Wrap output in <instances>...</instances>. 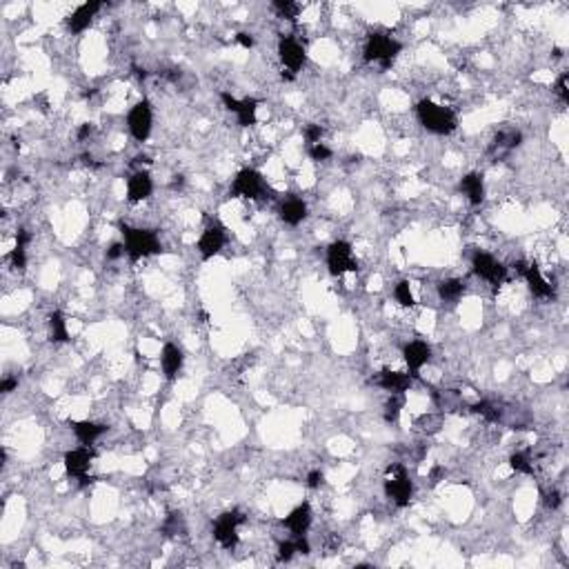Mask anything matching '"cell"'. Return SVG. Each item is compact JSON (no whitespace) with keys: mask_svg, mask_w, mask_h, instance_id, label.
Masks as SVG:
<instances>
[{"mask_svg":"<svg viewBox=\"0 0 569 569\" xmlns=\"http://www.w3.org/2000/svg\"><path fill=\"white\" fill-rule=\"evenodd\" d=\"M416 118L427 131H432L436 136H450L458 127L456 112L450 110V107H445V105H438L434 100H429V98H423L416 105Z\"/></svg>","mask_w":569,"mask_h":569,"instance_id":"2","label":"cell"},{"mask_svg":"<svg viewBox=\"0 0 569 569\" xmlns=\"http://www.w3.org/2000/svg\"><path fill=\"white\" fill-rule=\"evenodd\" d=\"M522 141V134L518 129H503L496 138L494 143H491V149H494L496 156H503V153H510L514 151Z\"/></svg>","mask_w":569,"mask_h":569,"instance_id":"24","label":"cell"},{"mask_svg":"<svg viewBox=\"0 0 569 569\" xmlns=\"http://www.w3.org/2000/svg\"><path fill=\"white\" fill-rule=\"evenodd\" d=\"M221 100H223V105L227 107V110H229V112H232V114H236V110H238V105H240V98L232 96V94H229V91H221Z\"/></svg>","mask_w":569,"mask_h":569,"instance_id":"40","label":"cell"},{"mask_svg":"<svg viewBox=\"0 0 569 569\" xmlns=\"http://www.w3.org/2000/svg\"><path fill=\"white\" fill-rule=\"evenodd\" d=\"M303 136H305L307 147H312L316 143H322V127L320 125H307L305 131H303Z\"/></svg>","mask_w":569,"mask_h":569,"instance_id":"36","label":"cell"},{"mask_svg":"<svg viewBox=\"0 0 569 569\" xmlns=\"http://www.w3.org/2000/svg\"><path fill=\"white\" fill-rule=\"evenodd\" d=\"M322 481H325V474H322L320 469H312L310 474H307V487L310 489H318L322 485Z\"/></svg>","mask_w":569,"mask_h":569,"instance_id":"39","label":"cell"},{"mask_svg":"<svg viewBox=\"0 0 569 569\" xmlns=\"http://www.w3.org/2000/svg\"><path fill=\"white\" fill-rule=\"evenodd\" d=\"M307 153H310V158H312V160L322 163V160H329L334 151H332L325 143H316V145H312V147H307Z\"/></svg>","mask_w":569,"mask_h":569,"instance_id":"34","label":"cell"},{"mask_svg":"<svg viewBox=\"0 0 569 569\" xmlns=\"http://www.w3.org/2000/svg\"><path fill=\"white\" fill-rule=\"evenodd\" d=\"M18 387V378H11V376H5L3 385H0V392L3 394H11V389Z\"/></svg>","mask_w":569,"mask_h":569,"instance_id":"43","label":"cell"},{"mask_svg":"<svg viewBox=\"0 0 569 569\" xmlns=\"http://www.w3.org/2000/svg\"><path fill=\"white\" fill-rule=\"evenodd\" d=\"M465 294V283L460 278H445L438 285V298L442 303H458Z\"/></svg>","mask_w":569,"mask_h":569,"instance_id":"26","label":"cell"},{"mask_svg":"<svg viewBox=\"0 0 569 569\" xmlns=\"http://www.w3.org/2000/svg\"><path fill=\"white\" fill-rule=\"evenodd\" d=\"M474 411L479 413V416H483L485 421L489 423H498L503 418V409L496 405V403H491V401H481V403H476L474 405Z\"/></svg>","mask_w":569,"mask_h":569,"instance_id":"30","label":"cell"},{"mask_svg":"<svg viewBox=\"0 0 569 569\" xmlns=\"http://www.w3.org/2000/svg\"><path fill=\"white\" fill-rule=\"evenodd\" d=\"M520 274H522V278H525L529 291H532L536 298H553V294H556V291H553V285L545 278L541 267H538L536 263L522 265L520 267Z\"/></svg>","mask_w":569,"mask_h":569,"instance_id":"15","label":"cell"},{"mask_svg":"<svg viewBox=\"0 0 569 569\" xmlns=\"http://www.w3.org/2000/svg\"><path fill=\"white\" fill-rule=\"evenodd\" d=\"M405 403H407V394H389L387 403L382 405V418H385V423H389V425L398 423Z\"/></svg>","mask_w":569,"mask_h":569,"instance_id":"28","label":"cell"},{"mask_svg":"<svg viewBox=\"0 0 569 569\" xmlns=\"http://www.w3.org/2000/svg\"><path fill=\"white\" fill-rule=\"evenodd\" d=\"M312 520H314L312 505L300 503L285 516L283 525L291 532V536H307V532H310V527H312Z\"/></svg>","mask_w":569,"mask_h":569,"instance_id":"16","label":"cell"},{"mask_svg":"<svg viewBox=\"0 0 569 569\" xmlns=\"http://www.w3.org/2000/svg\"><path fill=\"white\" fill-rule=\"evenodd\" d=\"M47 325H49V338L54 343H67L69 341V329H67V318L63 312H52L49 314V320H47Z\"/></svg>","mask_w":569,"mask_h":569,"instance_id":"27","label":"cell"},{"mask_svg":"<svg viewBox=\"0 0 569 569\" xmlns=\"http://www.w3.org/2000/svg\"><path fill=\"white\" fill-rule=\"evenodd\" d=\"M229 192H232L234 198H242V201H258L267 192V184L263 174L256 172L254 167H245L234 176Z\"/></svg>","mask_w":569,"mask_h":569,"instance_id":"5","label":"cell"},{"mask_svg":"<svg viewBox=\"0 0 569 569\" xmlns=\"http://www.w3.org/2000/svg\"><path fill=\"white\" fill-rule=\"evenodd\" d=\"M153 194V180L147 169H138L127 178V201L129 203H143Z\"/></svg>","mask_w":569,"mask_h":569,"instance_id":"18","label":"cell"},{"mask_svg":"<svg viewBox=\"0 0 569 569\" xmlns=\"http://www.w3.org/2000/svg\"><path fill=\"white\" fill-rule=\"evenodd\" d=\"M510 467L516 471V474H525V476H532L536 471V465H534V456L529 450H516L512 456H510Z\"/></svg>","mask_w":569,"mask_h":569,"instance_id":"29","label":"cell"},{"mask_svg":"<svg viewBox=\"0 0 569 569\" xmlns=\"http://www.w3.org/2000/svg\"><path fill=\"white\" fill-rule=\"evenodd\" d=\"M325 263H327V269L332 276H345L349 271H356L358 269V263H356V256H353V247L347 242V240H334L327 252H325Z\"/></svg>","mask_w":569,"mask_h":569,"instance_id":"6","label":"cell"},{"mask_svg":"<svg viewBox=\"0 0 569 569\" xmlns=\"http://www.w3.org/2000/svg\"><path fill=\"white\" fill-rule=\"evenodd\" d=\"M118 227H120V236H122V245H125L127 258L131 263H138V260L156 256L163 252V242L158 234L151 232V229L131 227L127 223H120Z\"/></svg>","mask_w":569,"mask_h":569,"instance_id":"1","label":"cell"},{"mask_svg":"<svg viewBox=\"0 0 569 569\" xmlns=\"http://www.w3.org/2000/svg\"><path fill=\"white\" fill-rule=\"evenodd\" d=\"M298 553V543H296V536H291L289 541H283L278 543V561L283 563H289Z\"/></svg>","mask_w":569,"mask_h":569,"instance_id":"33","label":"cell"},{"mask_svg":"<svg viewBox=\"0 0 569 569\" xmlns=\"http://www.w3.org/2000/svg\"><path fill=\"white\" fill-rule=\"evenodd\" d=\"M91 131H94V127H91L89 122H83V125L78 127V134H76V136H78V141H87V138L91 136Z\"/></svg>","mask_w":569,"mask_h":569,"instance_id":"44","label":"cell"},{"mask_svg":"<svg viewBox=\"0 0 569 569\" xmlns=\"http://www.w3.org/2000/svg\"><path fill=\"white\" fill-rule=\"evenodd\" d=\"M278 58H281L285 71L291 74V76H296L305 67V60H307L303 42L296 40V38H291V36H283L278 40Z\"/></svg>","mask_w":569,"mask_h":569,"instance_id":"11","label":"cell"},{"mask_svg":"<svg viewBox=\"0 0 569 569\" xmlns=\"http://www.w3.org/2000/svg\"><path fill=\"white\" fill-rule=\"evenodd\" d=\"M471 269L481 281L489 285H503L507 281V267L496 256H491L487 252H476L471 256Z\"/></svg>","mask_w":569,"mask_h":569,"instance_id":"10","label":"cell"},{"mask_svg":"<svg viewBox=\"0 0 569 569\" xmlns=\"http://www.w3.org/2000/svg\"><path fill=\"white\" fill-rule=\"evenodd\" d=\"M460 192L465 194V198L471 205H481L485 201V178L479 172H471L463 176L460 180Z\"/></svg>","mask_w":569,"mask_h":569,"instance_id":"22","label":"cell"},{"mask_svg":"<svg viewBox=\"0 0 569 569\" xmlns=\"http://www.w3.org/2000/svg\"><path fill=\"white\" fill-rule=\"evenodd\" d=\"M184 365V353L178 345L174 343H165L163 351H160V369L167 380H176L182 372Z\"/></svg>","mask_w":569,"mask_h":569,"instance_id":"19","label":"cell"},{"mask_svg":"<svg viewBox=\"0 0 569 569\" xmlns=\"http://www.w3.org/2000/svg\"><path fill=\"white\" fill-rule=\"evenodd\" d=\"M274 9L278 11V16L285 20H296L298 13L303 11V7L298 3H294V0H276Z\"/></svg>","mask_w":569,"mask_h":569,"instance_id":"32","label":"cell"},{"mask_svg":"<svg viewBox=\"0 0 569 569\" xmlns=\"http://www.w3.org/2000/svg\"><path fill=\"white\" fill-rule=\"evenodd\" d=\"M102 9V3H83L76 7L71 13H69V18H67V29L71 34H83L87 32V29L91 27V23H94V18L98 16V11Z\"/></svg>","mask_w":569,"mask_h":569,"instance_id":"14","label":"cell"},{"mask_svg":"<svg viewBox=\"0 0 569 569\" xmlns=\"http://www.w3.org/2000/svg\"><path fill=\"white\" fill-rule=\"evenodd\" d=\"M401 52H403L401 40H396L389 34L374 32V34H369L367 40H365L363 60H365V63H369V65H378L382 69H387Z\"/></svg>","mask_w":569,"mask_h":569,"instance_id":"3","label":"cell"},{"mask_svg":"<svg viewBox=\"0 0 569 569\" xmlns=\"http://www.w3.org/2000/svg\"><path fill=\"white\" fill-rule=\"evenodd\" d=\"M122 256H127L125 245H122V240H120V242H114L112 247L107 250V260H118V258H122Z\"/></svg>","mask_w":569,"mask_h":569,"instance_id":"41","label":"cell"},{"mask_svg":"<svg viewBox=\"0 0 569 569\" xmlns=\"http://www.w3.org/2000/svg\"><path fill=\"white\" fill-rule=\"evenodd\" d=\"M394 298H396V303L401 305V307H409V310H411L413 305H416V298H413V291H411L409 281H401V283L394 287Z\"/></svg>","mask_w":569,"mask_h":569,"instance_id":"31","label":"cell"},{"mask_svg":"<svg viewBox=\"0 0 569 569\" xmlns=\"http://www.w3.org/2000/svg\"><path fill=\"white\" fill-rule=\"evenodd\" d=\"M374 382L385 389L389 394H407L413 385V376H409V372H392V369H382V372L376 374Z\"/></svg>","mask_w":569,"mask_h":569,"instance_id":"17","label":"cell"},{"mask_svg":"<svg viewBox=\"0 0 569 569\" xmlns=\"http://www.w3.org/2000/svg\"><path fill=\"white\" fill-rule=\"evenodd\" d=\"M403 360L409 369V376L416 378L421 374V369L432 360V345L421 338H413V341L403 345Z\"/></svg>","mask_w":569,"mask_h":569,"instance_id":"12","label":"cell"},{"mask_svg":"<svg viewBox=\"0 0 569 569\" xmlns=\"http://www.w3.org/2000/svg\"><path fill=\"white\" fill-rule=\"evenodd\" d=\"M225 245H227V227L221 221H211L201 232V236H198L196 250L203 260H211L213 256L223 252Z\"/></svg>","mask_w":569,"mask_h":569,"instance_id":"9","label":"cell"},{"mask_svg":"<svg viewBox=\"0 0 569 569\" xmlns=\"http://www.w3.org/2000/svg\"><path fill=\"white\" fill-rule=\"evenodd\" d=\"M545 505L549 507V510H558V507L563 505V494L558 489H549L545 494Z\"/></svg>","mask_w":569,"mask_h":569,"instance_id":"38","label":"cell"},{"mask_svg":"<svg viewBox=\"0 0 569 569\" xmlns=\"http://www.w3.org/2000/svg\"><path fill=\"white\" fill-rule=\"evenodd\" d=\"M29 242H32V236H29L27 229H18V232H16V245H13V250L7 254V260L11 263V267H16V269L27 267V247H29Z\"/></svg>","mask_w":569,"mask_h":569,"instance_id":"23","label":"cell"},{"mask_svg":"<svg viewBox=\"0 0 569 569\" xmlns=\"http://www.w3.org/2000/svg\"><path fill=\"white\" fill-rule=\"evenodd\" d=\"M385 496L396 505V507H407L413 498V483L409 479V471L405 465H389L385 474Z\"/></svg>","mask_w":569,"mask_h":569,"instance_id":"4","label":"cell"},{"mask_svg":"<svg viewBox=\"0 0 569 569\" xmlns=\"http://www.w3.org/2000/svg\"><path fill=\"white\" fill-rule=\"evenodd\" d=\"M163 532H165L167 536H178V532H184L182 516H180V514H172V516H167L165 525H163Z\"/></svg>","mask_w":569,"mask_h":569,"instance_id":"35","label":"cell"},{"mask_svg":"<svg viewBox=\"0 0 569 569\" xmlns=\"http://www.w3.org/2000/svg\"><path fill=\"white\" fill-rule=\"evenodd\" d=\"M307 203L303 198H285L278 205V216L287 227H298L307 218Z\"/></svg>","mask_w":569,"mask_h":569,"instance_id":"20","label":"cell"},{"mask_svg":"<svg viewBox=\"0 0 569 569\" xmlns=\"http://www.w3.org/2000/svg\"><path fill=\"white\" fill-rule=\"evenodd\" d=\"M91 460H94V450L87 447V445H83V447L65 452L63 465H65L67 476H71V479H78V481H85L89 469H91Z\"/></svg>","mask_w":569,"mask_h":569,"instance_id":"13","label":"cell"},{"mask_svg":"<svg viewBox=\"0 0 569 569\" xmlns=\"http://www.w3.org/2000/svg\"><path fill=\"white\" fill-rule=\"evenodd\" d=\"M236 42L240 45L242 49H254V45H256L254 36H252V34H247V32H240V34H236Z\"/></svg>","mask_w":569,"mask_h":569,"instance_id":"42","label":"cell"},{"mask_svg":"<svg viewBox=\"0 0 569 569\" xmlns=\"http://www.w3.org/2000/svg\"><path fill=\"white\" fill-rule=\"evenodd\" d=\"M258 105L260 100L256 98H240V105L236 110V122L240 127H252L256 125V118H258Z\"/></svg>","mask_w":569,"mask_h":569,"instance_id":"25","label":"cell"},{"mask_svg":"<svg viewBox=\"0 0 569 569\" xmlns=\"http://www.w3.org/2000/svg\"><path fill=\"white\" fill-rule=\"evenodd\" d=\"M69 427H71L74 436L78 438V442L87 445V447H91V445H94L100 436H105V432H107V425L96 423V421H71Z\"/></svg>","mask_w":569,"mask_h":569,"instance_id":"21","label":"cell"},{"mask_svg":"<svg viewBox=\"0 0 569 569\" xmlns=\"http://www.w3.org/2000/svg\"><path fill=\"white\" fill-rule=\"evenodd\" d=\"M242 522H245V516L238 510L225 512L216 518V522H213V538H216L221 547L234 549L238 545V541H240L238 529H240Z\"/></svg>","mask_w":569,"mask_h":569,"instance_id":"7","label":"cell"},{"mask_svg":"<svg viewBox=\"0 0 569 569\" xmlns=\"http://www.w3.org/2000/svg\"><path fill=\"white\" fill-rule=\"evenodd\" d=\"M127 129L131 134V138L136 143H145L147 138L151 136L153 129V110L151 102L147 98H143L141 102H136L129 114H127Z\"/></svg>","mask_w":569,"mask_h":569,"instance_id":"8","label":"cell"},{"mask_svg":"<svg viewBox=\"0 0 569 569\" xmlns=\"http://www.w3.org/2000/svg\"><path fill=\"white\" fill-rule=\"evenodd\" d=\"M556 94H558V98H561L563 105L569 102V76H567V71H563L558 76V81H556Z\"/></svg>","mask_w":569,"mask_h":569,"instance_id":"37","label":"cell"}]
</instances>
